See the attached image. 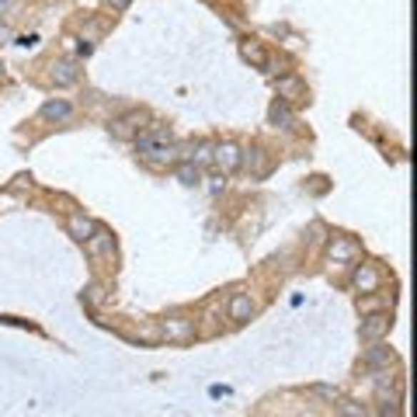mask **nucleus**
<instances>
[{"instance_id": "3", "label": "nucleus", "mask_w": 417, "mask_h": 417, "mask_svg": "<svg viewBox=\"0 0 417 417\" xmlns=\"http://www.w3.org/2000/svg\"><path fill=\"white\" fill-rule=\"evenodd\" d=\"M146 122H150V111H146V108H132L126 115L111 119L108 129H111V136H119V139H136L139 132L146 129Z\"/></svg>"}, {"instance_id": "6", "label": "nucleus", "mask_w": 417, "mask_h": 417, "mask_svg": "<svg viewBox=\"0 0 417 417\" xmlns=\"http://www.w3.org/2000/svg\"><path fill=\"white\" fill-rule=\"evenodd\" d=\"M80 77H84V70H80L77 59H56L49 66V84L52 87H74V84H80Z\"/></svg>"}, {"instance_id": "20", "label": "nucleus", "mask_w": 417, "mask_h": 417, "mask_svg": "<svg viewBox=\"0 0 417 417\" xmlns=\"http://www.w3.org/2000/svg\"><path fill=\"white\" fill-rule=\"evenodd\" d=\"M240 56H243L247 63H254V66H268V52L261 49V42L243 39V42H240Z\"/></svg>"}, {"instance_id": "25", "label": "nucleus", "mask_w": 417, "mask_h": 417, "mask_svg": "<svg viewBox=\"0 0 417 417\" xmlns=\"http://www.w3.org/2000/svg\"><path fill=\"white\" fill-rule=\"evenodd\" d=\"M306 240H310V243H323V240H331V236H327V226H323V223H310V226H306Z\"/></svg>"}, {"instance_id": "30", "label": "nucleus", "mask_w": 417, "mask_h": 417, "mask_svg": "<svg viewBox=\"0 0 417 417\" xmlns=\"http://www.w3.org/2000/svg\"><path fill=\"white\" fill-rule=\"evenodd\" d=\"M379 417H400V414H383V411H379Z\"/></svg>"}, {"instance_id": "22", "label": "nucleus", "mask_w": 417, "mask_h": 417, "mask_svg": "<svg viewBox=\"0 0 417 417\" xmlns=\"http://www.w3.org/2000/svg\"><path fill=\"white\" fill-rule=\"evenodd\" d=\"M310 396L323 400V403H338V400H341L338 386H327V383H313V386H310Z\"/></svg>"}, {"instance_id": "2", "label": "nucleus", "mask_w": 417, "mask_h": 417, "mask_svg": "<svg viewBox=\"0 0 417 417\" xmlns=\"http://www.w3.org/2000/svg\"><path fill=\"white\" fill-rule=\"evenodd\" d=\"M400 403H403V386L386 372H376V407L383 414H400Z\"/></svg>"}, {"instance_id": "16", "label": "nucleus", "mask_w": 417, "mask_h": 417, "mask_svg": "<svg viewBox=\"0 0 417 417\" xmlns=\"http://www.w3.org/2000/svg\"><path fill=\"white\" fill-rule=\"evenodd\" d=\"M268 126H275V129H292V126H296V111H292V104L275 98L271 108H268Z\"/></svg>"}, {"instance_id": "9", "label": "nucleus", "mask_w": 417, "mask_h": 417, "mask_svg": "<svg viewBox=\"0 0 417 417\" xmlns=\"http://www.w3.org/2000/svg\"><path fill=\"white\" fill-rule=\"evenodd\" d=\"M390 327H393L390 313H372V316H362L358 338H362L365 344H376V341H383L386 334H390Z\"/></svg>"}, {"instance_id": "21", "label": "nucleus", "mask_w": 417, "mask_h": 417, "mask_svg": "<svg viewBox=\"0 0 417 417\" xmlns=\"http://www.w3.org/2000/svg\"><path fill=\"white\" fill-rule=\"evenodd\" d=\"M212 146H216V143H206V139H202V143H195V150H191V160H188V164H195L199 171H202V167H212Z\"/></svg>"}, {"instance_id": "29", "label": "nucleus", "mask_w": 417, "mask_h": 417, "mask_svg": "<svg viewBox=\"0 0 417 417\" xmlns=\"http://www.w3.org/2000/svg\"><path fill=\"white\" fill-rule=\"evenodd\" d=\"M4 74H7V66H4V59H0V80H4Z\"/></svg>"}, {"instance_id": "4", "label": "nucleus", "mask_w": 417, "mask_h": 417, "mask_svg": "<svg viewBox=\"0 0 417 417\" xmlns=\"http://www.w3.org/2000/svg\"><path fill=\"white\" fill-rule=\"evenodd\" d=\"M351 288L358 292H379L383 288V268L376 261H362L351 268Z\"/></svg>"}, {"instance_id": "13", "label": "nucleus", "mask_w": 417, "mask_h": 417, "mask_svg": "<svg viewBox=\"0 0 417 417\" xmlns=\"http://www.w3.org/2000/svg\"><path fill=\"white\" fill-rule=\"evenodd\" d=\"M240 167H247V171H251V178L261 181V178H268V171H271V156L264 154L261 146L240 150Z\"/></svg>"}, {"instance_id": "19", "label": "nucleus", "mask_w": 417, "mask_h": 417, "mask_svg": "<svg viewBox=\"0 0 417 417\" xmlns=\"http://www.w3.org/2000/svg\"><path fill=\"white\" fill-rule=\"evenodd\" d=\"M171 171H174V178H178L184 188H199V184H202V171H199L195 164H174Z\"/></svg>"}, {"instance_id": "1", "label": "nucleus", "mask_w": 417, "mask_h": 417, "mask_svg": "<svg viewBox=\"0 0 417 417\" xmlns=\"http://www.w3.org/2000/svg\"><path fill=\"white\" fill-rule=\"evenodd\" d=\"M164 341H174V344H184V341H191L199 334V320L195 316H188V313H171V316H164L160 320V331H156Z\"/></svg>"}, {"instance_id": "11", "label": "nucleus", "mask_w": 417, "mask_h": 417, "mask_svg": "<svg viewBox=\"0 0 417 417\" xmlns=\"http://www.w3.org/2000/svg\"><path fill=\"white\" fill-rule=\"evenodd\" d=\"M212 167H219V174H233L240 171V146L236 143H216L212 146Z\"/></svg>"}, {"instance_id": "23", "label": "nucleus", "mask_w": 417, "mask_h": 417, "mask_svg": "<svg viewBox=\"0 0 417 417\" xmlns=\"http://www.w3.org/2000/svg\"><path fill=\"white\" fill-rule=\"evenodd\" d=\"M338 417H368V411L355 400H338Z\"/></svg>"}, {"instance_id": "18", "label": "nucleus", "mask_w": 417, "mask_h": 417, "mask_svg": "<svg viewBox=\"0 0 417 417\" xmlns=\"http://www.w3.org/2000/svg\"><path fill=\"white\" fill-rule=\"evenodd\" d=\"M393 299H386V296H376V292H362L358 296V313L362 316H372V313H390Z\"/></svg>"}, {"instance_id": "27", "label": "nucleus", "mask_w": 417, "mask_h": 417, "mask_svg": "<svg viewBox=\"0 0 417 417\" xmlns=\"http://www.w3.org/2000/svg\"><path fill=\"white\" fill-rule=\"evenodd\" d=\"M104 11H111V14H126L132 7V0H101Z\"/></svg>"}, {"instance_id": "28", "label": "nucleus", "mask_w": 417, "mask_h": 417, "mask_svg": "<svg viewBox=\"0 0 417 417\" xmlns=\"http://www.w3.org/2000/svg\"><path fill=\"white\" fill-rule=\"evenodd\" d=\"M208 191H212V195L226 191V174H212V178H208Z\"/></svg>"}, {"instance_id": "5", "label": "nucleus", "mask_w": 417, "mask_h": 417, "mask_svg": "<svg viewBox=\"0 0 417 417\" xmlns=\"http://www.w3.org/2000/svg\"><path fill=\"white\" fill-rule=\"evenodd\" d=\"M139 156H143V164H146V167H154V171H167V167H174V164H178V143H156V146L139 150Z\"/></svg>"}, {"instance_id": "10", "label": "nucleus", "mask_w": 417, "mask_h": 417, "mask_svg": "<svg viewBox=\"0 0 417 417\" xmlns=\"http://www.w3.org/2000/svg\"><path fill=\"white\" fill-rule=\"evenodd\" d=\"M254 313H258V303H254V296L251 292H233L230 296V303H226V316L233 320V323H247V320H254Z\"/></svg>"}, {"instance_id": "8", "label": "nucleus", "mask_w": 417, "mask_h": 417, "mask_svg": "<svg viewBox=\"0 0 417 417\" xmlns=\"http://www.w3.org/2000/svg\"><path fill=\"white\" fill-rule=\"evenodd\" d=\"M77 115V104L66 101V98H49V101L39 108V119L42 122H52V126H63V122H70Z\"/></svg>"}, {"instance_id": "26", "label": "nucleus", "mask_w": 417, "mask_h": 417, "mask_svg": "<svg viewBox=\"0 0 417 417\" xmlns=\"http://www.w3.org/2000/svg\"><path fill=\"white\" fill-rule=\"evenodd\" d=\"M101 35V21H87V25H80V39L84 42H91L94 46V39Z\"/></svg>"}, {"instance_id": "24", "label": "nucleus", "mask_w": 417, "mask_h": 417, "mask_svg": "<svg viewBox=\"0 0 417 417\" xmlns=\"http://www.w3.org/2000/svg\"><path fill=\"white\" fill-rule=\"evenodd\" d=\"M80 299H84L87 306H98V303H104V288L98 286V282H91V286H84V292H80Z\"/></svg>"}, {"instance_id": "15", "label": "nucleus", "mask_w": 417, "mask_h": 417, "mask_svg": "<svg viewBox=\"0 0 417 417\" xmlns=\"http://www.w3.org/2000/svg\"><path fill=\"white\" fill-rule=\"evenodd\" d=\"M94 230H98V223H94V219H87L84 212H74V216H66V233L74 236L77 243H87V240L94 236Z\"/></svg>"}, {"instance_id": "7", "label": "nucleus", "mask_w": 417, "mask_h": 417, "mask_svg": "<svg viewBox=\"0 0 417 417\" xmlns=\"http://www.w3.org/2000/svg\"><path fill=\"white\" fill-rule=\"evenodd\" d=\"M362 365L368 372H390V365H396V351L386 348L383 341H376V344H368L362 355Z\"/></svg>"}, {"instance_id": "12", "label": "nucleus", "mask_w": 417, "mask_h": 417, "mask_svg": "<svg viewBox=\"0 0 417 417\" xmlns=\"http://www.w3.org/2000/svg\"><path fill=\"white\" fill-rule=\"evenodd\" d=\"M275 94H278V101H303L306 98V84H303V77L299 74H282V77L275 80Z\"/></svg>"}, {"instance_id": "17", "label": "nucleus", "mask_w": 417, "mask_h": 417, "mask_svg": "<svg viewBox=\"0 0 417 417\" xmlns=\"http://www.w3.org/2000/svg\"><path fill=\"white\" fill-rule=\"evenodd\" d=\"M84 247H87V254H91V258H104V254H111V251H115V236L98 226V230H94V236H91Z\"/></svg>"}, {"instance_id": "14", "label": "nucleus", "mask_w": 417, "mask_h": 417, "mask_svg": "<svg viewBox=\"0 0 417 417\" xmlns=\"http://www.w3.org/2000/svg\"><path fill=\"white\" fill-rule=\"evenodd\" d=\"M327 254H331V264H348V261L358 258V243L351 236H331Z\"/></svg>"}]
</instances>
